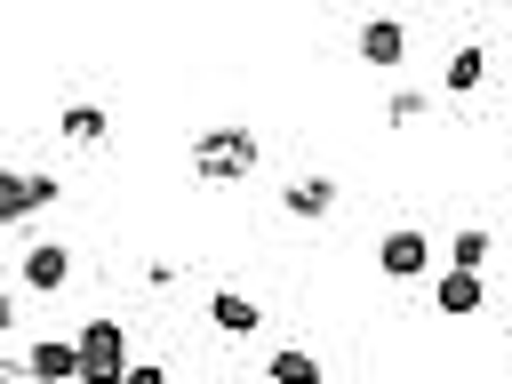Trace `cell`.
Wrapping results in <instances>:
<instances>
[{
	"instance_id": "1",
	"label": "cell",
	"mask_w": 512,
	"mask_h": 384,
	"mask_svg": "<svg viewBox=\"0 0 512 384\" xmlns=\"http://www.w3.org/2000/svg\"><path fill=\"white\" fill-rule=\"evenodd\" d=\"M72 352H80V384H120V376H128V336H120V320H88V328L72 336Z\"/></svg>"
},
{
	"instance_id": "2",
	"label": "cell",
	"mask_w": 512,
	"mask_h": 384,
	"mask_svg": "<svg viewBox=\"0 0 512 384\" xmlns=\"http://www.w3.org/2000/svg\"><path fill=\"white\" fill-rule=\"evenodd\" d=\"M192 168L216 176V184H224V176H248V168H256V128H208V136L192 144Z\"/></svg>"
},
{
	"instance_id": "3",
	"label": "cell",
	"mask_w": 512,
	"mask_h": 384,
	"mask_svg": "<svg viewBox=\"0 0 512 384\" xmlns=\"http://www.w3.org/2000/svg\"><path fill=\"white\" fill-rule=\"evenodd\" d=\"M376 264H384V280H416V272L432 264V240L400 224V232H384V240H376Z\"/></svg>"
},
{
	"instance_id": "4",
	"label": "cell",
	"mask_w": 512,
	"mask_h": 384,
	"mask_svg": "<svg viewBox=\"0 0 512 384\" xmlns=\"http://www.w3.org/2000/svg\"><path fill=\"white\" fill-rule=\"evenodd\" d=\"M24 376H32V384H80V352H72L64 336H40V344L24 352Z\"/></svg>"
},
{
	"instance_id": "5",
	"label": "cell",
	"mask_w": 512,
	"mask_h": 384,
	"mask_svg": "<svg viewBox=\"0 0 512 384\" xmlns=\"http://www.w3.org/2000/svg\"><path fill=\"white\" fill-rule=\"evenodd\" d=\"M56 192H64L56 176H8V168H0V224H16V216H32V208H48Z\"/></svg>"
},
{
	"instance_id": "6",
	"label": "cell",
	"mask_w": 512,
	"mask_h": 384,
	"mask_svg": "<svg viewBox=\"0 0 512 384\" xmlns=\"http://www.w3.org/2000/svg\"><path fill=\"white\" fill-rule=\"evenodd\" d=\"M24 280H32V288H64V280H72V248H64V240H32V248H24Z\"/></svg>"
},
{
	"instance_id": "7",
	"label": "cell",
	"mask_w": 512,
	"mask_h": 384,
	"mask_svg": "<svg viewBox=\"0 0 512 384\" xmlns=\"http://www.w3.org/2000/svg\"><path fill=\"white\" fill-rule=\"evenodd\" d=\"M432 304H440V320H472V312L488 304V296H480V272H440Z\"/></svg>"
},
{
	"instance_id": "8",
	"label": "cell",
	"mask_w": 512,
	"mask_h": 384,
	"mask_svg": "<svg viewBox=\"0 0 512 384\" xmlns=\"http://www.w3.org/2000/svg\"><path fill=\"white\" fill-rule=\"evenodd\" d=\"M360 56H368V64H400V56H408V32H400L392 16H368V24H360Z\"/></svg>"
},
{
	"instance_id": "9",
	"label": "cell",
	"mask_w": 512,
	"mask_h": 384,
	"mask_svg": "<svg viewBox=\"0 0 512 384\" xmlns=\"http://www.w3.org/2000/svg\"><path fill=\"white\" fill-rule=\"evenodd\" d=\"M208 320H216L224 336H256V320H264V312H256L248 296H232V288H216V296H208Z\"/></svg>"
},
{
	"instance_id": "10",
	"label": "cell",
	"mask_w": 512,
	"mask_h": 384,
	"mask_svg": "<svg viewBox=\"0 0 512 384\" xmlns=\"http://www.w3.org/2000/svg\"><path fill=\"white\" fill-rule=\"evenodd\" d=\"M328 208H336V184L328 176H296L288 184V216H328Z\"/></svg>"
},
{
	"instance_id": "11",
	"label": "cell",
	"mask_w": 512,
	"mask_h": 384,
	"mask_svg": "<svg viewBox=\"0 0 512 384\" xmlns=\"http://www.w3.org/2000/svg\"><path fill=\"white\" fill-rule=\"evenodd\" d=\"M480 80H488V48H480V40H464V48L448 56V88L464 96V88H480Z\"/></svg>"
},
{
	"instance_id": "12",
	"label": "cell",
	"mask_w": 512,
	"mask_h": 384,
	"mask_svg": "<svg viewBox=\"0 0 512 384\" xmlns=\"http://www.w3.org/2000/svg\"><path fill=\"white\" fill-rule=\"evenodd\" d=\"M480 264H488V232H480V224H464V232H456V248H448V272H480Z\"/></svg>"
},
{
	"instance_id": "13",
	"label": "cell",
	"mask_w": 512,
	"mask_h": 384,
	"mask_svg": "<svg viewBox=\"0 0 512 384\" xmlns=\"http://www.w3.org/2000/svg\"><path fill=\"white\" fill-rule=\"evenodd\" d=\"M264 376H272V384H320V360H312V352H272Z\"/></svg>"
},
{
	"instance_id": "14",
	"label": "cell",
	"mask_w": 512,
	"mask_h": 384,
	"mask_svg": "<svg viewBox=\"0 0 512 384\" xmlns=\"http://www.w3.org/2000/svg\"><path fill=\"white\" fill-rule=\"evenodd\" d=\"M64 136H72V144H104V112H96V104H72V112H64Z\"/></svg>"
},
{
	"instance_id": "15",
	"label": "cell",
	"mask_w": 512,
	"mask_h": 384,
	"mask_svg": "<svg viewBox=\"0 0 512 384\" xmlns=\"http://www.w3.org/2000/svg\"><path fill=\"white\" fill-rule=\"evenodd\" d=\"M120 384H168V376H160V368H128Z\"/></svg>"
},
{
	"instance_id": "16",
	"label": "cell",
	"mask_w": 512,
	"mask_h": 384,
	"mask_svg": "<svg viewBox=\"0 0 512 384\" xmlns=\"http://www.w3.org/2000/svg\"><path fill=\"white\" fill-rule=\"evenodd\" d=\"M8 320H16V312H8V296H0V336H8Z\"/></svg>"
},
{
	"instance_id": "17",
	"label": "cell",
	"mask_w": 512,
	"mask_h": 384,
	"mask_svg": "<svg viewBox=\"0 0 512 384\" xmlns=\"http://www.w3.org/2000/svg\"><path fill=\"white\" fill-rule=\"evenodd\" d=\"M168 384H176V376H168Z\"/></svg>"
},
{
	"instance_id": "18",
	"label": "cell",
	"mask_w": 512,
	"mask_h": 384,
	"mask_svg": "<svg viewBox=\"0 0 512 384\" xmlns=\"http://www.w3.org/2000/svg\"><path fill=\"white\" fill-rule=\"evenodd\" d=\"M0 384H8V376H0Z\"/></svg>"
}]
</instances>
